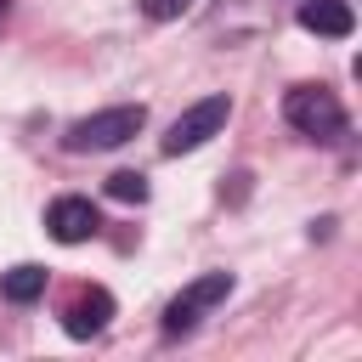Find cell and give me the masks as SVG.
<instances>
[{
	"mask_svg": "<svg viewBox=\"0 0 362 362\" xmlns=\"http://www.w3.org/2000/svg\"><path fill=\"white\" fill-rule=\"evenodd\" d=\"M226 294H232V272H204V277H192V283L164 305V334H192L198 317L215 311Z\"/></svg>",
	"mask_w": 362,
	"mask_h": 362,
	"instance_id": "cell-4",
	"label": "cell"
},
{
	"mask_svg": "<svg viewBox=\"0 0 362 362\" xmlns=\"http://www.w3.org/2000/svg\"><path fill=\"white\" fill-rule=\"evenodd\" d=\"M226 119H232V96L226 90H215V96H204V102H192L170 130H164V153L170 158H181V153H198L204 141H215L221 130H226Z\"/></svg>",
	"mask_w": 362,
	"mask_h": 362,
	"instance_id": "cell-3",
	"label": "cell"
},
{
	"mask_svg": "<svg viewBox=\"0 0 362 362\" xmlns=\"http://www.w3.org/2000/svg\"><path fill=\"white\" fill-rule=\"evenodd\" d=\"M107 198H119V204H147V175H141V170H113V175H107Z\"/></svg>",
	"mask_w": 362,
	"mask_h": 362,
	"instance_id": "cell-9",
	"label": "cell"
},
{
	"mask_svg": "<svg viewBox=\"0 0 362 362\" xmlns=\"http://www.w3.org/2000/svg\"><path fill=\"white\" fill-rule=\"evenodd\" d=\"M141 124H147V107L141 102H119V107L74 119L68 136H62V147L68 153H107V147H124L130 136H141Z\"/></svg>",
	"mask_w": 362,
	"mask_h": 362,
	"instance_id": "cell-1",
	"label": "cell"
},
{
	"mask_svg": "<svg viewBox=\"0 0 362 362\" xmlns=\"http://www.w3.org/2000/svg\"><path fill=\"white\" fill-rule=\"evenodd\" d=\"M45 232H51L57 243H85V238H96V232H102V215H96V204H90V198L68 192V198H57V204L45 209Z\"/></svg>",
	"mask_w": 362,
	"mask_h": 362,
	"instance_id": "cell-5",
	"label": "cell"
},
{
	"mask_svg": "<svg viewBox=\"0 0 362 362\" xmlns=\"http://www.w3.org/2000/svg\"><path fill=\"white\" fill-rule=\"evenodd\" d=\"M107 317H113V294H107V288H85V294H74V305L62 311V328H68L74 339H90V334L107 328Z\"/></svg>",
	"mask_w": 362,
	"mask_h": 362,
	"instance_id": "cell-6",
	"label": "cell"
},
{
	"mask_svg": "<svg viewBox=\"0 0 362 362\" xmlns=\"http://www.w3.org/2000/svg\"><path fill=\"white\" fill-rule=\"evenodd\" d=\"M0 294H6L11 305H28V300H40V294H45V266L23 260V266L0 272Z\"/></svg>",
	"mask_w": 362,
	"mask_h": 362,
	"instance_id": "cell-8",
	"label": "cell"
},
{
	"mask_svg": "<svg viewBox=\"0 0 362 362\" xmlns=\"http://www.w3.org/2000/svg\"><path fill=\"white\" fill-rule=\"evenodd\" d=\"M283 119L311 141H339L345 136V107H339V96L328 85H294L283 96Z\"/></svg>",
	"mask_w": 362,
	"mask_h": 362,
	"instance_id": "cell-2",
	"label": "cell"
},
{
	"mask_svg": "<svg viewBox=\"0 0 362 362\" xmlns=\"http://www.w3.org/2000/svg\"><path fill=\"white\" fill-rule=\"evenodd\" d=\"M187 6H192V0H141V17H153V23H175Z\"/></svg>",
	"mask_w": 362,
	"mask_h": 362,
	"instance_id": "cell-10",
	"label": "cell"
},
{
	"mask_svg": "<svg viewBox=\"0 0 362 362\" xmlns=\"http://www.w3.org/2000/svg\"><path fill=\"white\" fill-rule=\"evenodd\" d=\"M300 28H311V34H322V40H345V34L356 28V17H351L345 0H305V6H300Z\"/></svg>",
	"mask_w": 362,
	"mask_h": 362,
	"instance_id": "cell-7",
	"label": "cell"
}]
</instances>
